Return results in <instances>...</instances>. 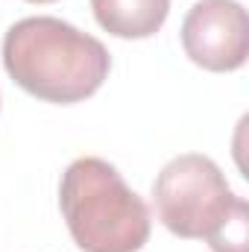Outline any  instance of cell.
<instances>
[{"mask_svg": "<svg viewBox=\"0 0 249 252\" xmlns=\"http://www.w3.org/2000/svg\"><path fill=\"white\" fill-rule=\"evenodd\" d=\"M30 3H53V0H30Z\"/></svg>", "mask_w": 249, "mask_h": 252, "instance_id": "8992f818", "label": "cell"}, {"mask_svg": "<svg viewBox=\"0 0 249 252\" xmlns=\"http://www.w3.org/2000/svg\"><path fill=\"white\" fill-rule=\"evenodd\" d=\"M97 24L118 38L156 35L170 12V0H91Z\"/></svg>", "mask_w": 249, "mask_h": 252, "instance_id": "5b68a950", "label": "cell"}, {"mask_svg": "<svg viewBox=\"0 0 249 252\" xmlns=\"http://www.w3.org/2000/svg\"><path fill=\"white\" fill-rule=\"evenodd\" d=\"M3 67L27 94L44 103H82L109 79L112 56L100 38L73 24L38 15L12 24L3 35Z\"/></svg>", "mask_w": 249, "mask_h": 252, "instance_id": "6da1fadb", "label": "cell"}, {"mask_svg": "<svg viewBox=\"0 0 249 252\" xmlns=\"http://www.w3.org/2000/svg\"><path fill=\"white\" fill-rule=\"evenodd\" d=\"M187 59L205 70L229 73L249 56V21L238 0H199L182 21Z\"/></svg>", "mask_w": 249, "mask_h": 252, "instance_id": "277c9868", "label": "cell"}, {"mask_svg": "<svg viewBox=\"0 0 249 252\" xmlns=\"http://www.w3.org/2000/svg\"><path fill=\"white\" fill-rule=\"evenodd\" d=\"M158 220L185 241H208L214 252H247L249 205L235 196L223 170L199 153L176 156L153 182Z\"/></svg>", "mask_w": 249, "mask_h": 252, "instance_id": "7a4b0ae2", "label": "cell"}, {"mask_svg": "<svg viewBox=\"0 0 249 252\" xmlns=\"http://www.w3.org/2000/svg\"><path fill=\"white\" fill-rule=\"evenodd\" d=\"M59 208L82 252H138L150 241V208L115 164L85 156L62 176Z\"/></svg>", "mask_w": 249, "mask_h": 252, "instance_id": "3957f363", "label": "cell"}]
</instances>
